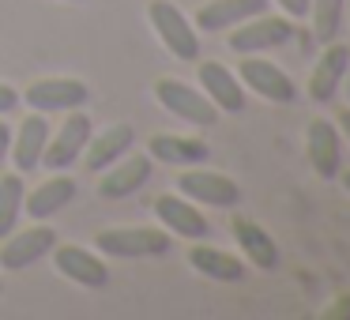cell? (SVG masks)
I'll use <instances>...</instances> for the list:
<instances>
[{
    "label": "cell",
    "mask_w": 350,
    "mask_h": 320,
    "mask_svg": "<svg viewBox=\"0 0 350 320\" xmlns=\"http://www.w3.org/2000/svg\"><path fill=\"white\" fill-rule=\"evenodd\" d=\"M147 19H151V31L159 34V42L170 49V57H177V61H196L200 57V34L177 4L151 0L147 4Z\"/></svg>",
    "instance_id": "1"
},
{
    "label": "cell",
    "mask_w": 350,
    "mask_h": 320,
    "mask_svg": "<svg viewBox=\"0 0 350 320\" xmlns=\"http://www.w3.org/2000/svg\"><path fill=\"white\" fill-rule=\"evenodd\" d=\"M94 245H98V252L117 260H144V256H162L170 249V234L159 226H109L98 230Z\"/></svg>",
    "instance_id": "2"
},
{
    "label": "cell",
    "mask_w": 350,
    "mask_h": 320,
    "mask_svg": "<svg viewBox=\"0 0 350 320\" xmlns=\"http://www.w3.org/2000/svg\"><path fill=\"white\" fill-rule=\"evenodd\" d=\"M290 38H294V19L260 12V16L237 23L226 42L237 57H245V53H267V49H275V46H286Z\"/></svg>",
    "instance_id": "3"
},
{
    "label": "cell",
    "mask_w": 350,
    "mask_h": 320,
    "mask_svg": "<svg viewBox=\"0 0 350 320\" xmlns=\"http://www.w3.org/2000/svg\"><path fill=\"white\" fill-rule=\"evenodd\" d=\"M91 91L83 79H68V76H49V79H34L19 102L34 109V114H68V109H83Z\"/></svg>",
    "instance_id": "4"
},
{
    "label": "cell",
    "mask_w": 350,
    "mask_h": 320,
    "mask_svg": "<svg viewBox=\"0 0 350 320\" xmlns=\"http://www.w3.org/2000/svg\"><path fill=\"white\" fill-rule=\"evenodd\" d=\"M154 98H159V106L170 109L177 121L200 124V129L219 121V109L211 106V98H207L204 91H192L189 83H181V79H174V76H162L159 83H154Z\"/></svg>",
    "instance_id": "5"
},
{
    "label": "cell",
    "mask_w": 350,
    "mask_h": 320,
    "mask_svg": "<svg viewBox=\"0 0 350 320\" xmlns=\"http://www.w3.org/2000/svg\"><path fill=\"white\" fill-rule=\"evenodd\" d=\"M177 192L204 207H237L241 204V185L234 177L215 174V170H200V166H185V174L177 177Z\"/></svg>",
    "instance_id": "6"
},
{
    "label": "cell",
    "mask_w": 350,
    "mask_h": 320,
    "mask_svg": "<svg viewBox=\"0 0 350 320\" xmlns=\"http://www.w3.org/2000/svg\"><path fill=\"white\" fill-rule=\"evenodd\" d=\"M237 79L241 87H249L252 94H260L264 102H275V106H290L297 98V87L279 64L260 61L256 53H245V61L237 64Z\"/></svg>",
    "instance_id": "7"
},
{
    "label": "cell",
    "mask_w": 350,
    "mask_h": 320,
    "mask_svg": "<svg viewBox=\"0 0 350 320\" xmlns=\"http://www.w3.org/2000/svg\"><path fill=\"white\" fill-rule=\"evenodd\" d=\"M94 132V121L83 109H68V121L57 129V136L46 139V151H42V166L46 170H68L72 162L83 155L87 139Z\"/></svg>",
    "instance_id": "8"
},
{
    "label": "cell",
    "mask_w": 350,
    "mask_h": 320,
    "mask_svg": "<svg viewBox=\"0 0 350 320\" xmlns=\"http://www.w3.org/2000/svg\"><path fill=\"white\" fill-rule=\"evenodd\" d=\"M57 245V230L46 222H34L31 230H12L0 245V267L4 271H23V267L38 264L42 256H49V249Z\"/></svg>",
    "instance_id": "9"
},
{
    "label": "cell",
    "mask_w": 350,
    "mask_h": 320,
    "mask_svg": "<svg viewBox=\"0 0 350 320\" xmlns=\"http://www.w3.org/2000/svg\"><path fill=\"white\" fill-rule=\"evenodd\" d=\"M151 211L159 215L166 234L189 237V241H204V237L211 234V222L204 219V211H196V204L185 200L181 192H162V196H154Z\"/></svg>",
    "instance_id": "10"
},
{
    "label": "cell",
    "mask_w": 350,
    "mask_h": 320,
    "mask_svg": "<svg viewBox=\"0 0 350 320\" xmlns=\"http://www.w3.org/2000/svg\"><path fill=\"white\" fill-rule=\"evenodd\" d=\"M49 256H53V267L64 279L79 282V286H87V290H102L109 282L106 260H102L98 252L83 249V245H53Z\"/></svg>",
    "instance_id": "11"
},
{
    "label": "cell",
    "mask_w": 350,
    "mask_h": 320,
    "mask_svg": "<svg viewBox=\"0 0 350 320\" xmlns=\"http://www.w3.org/2000/svg\"><path fill=\"white\" fill-rule=\"evenodd\" d=\"M347 68H350V49L342 46L339 38L327 42L324 53H320V61L312 64V72H309V98L320 102V106L335 102L342 79H347Z\"/></svg>",
    "instance_id": "12"
},
{
    "label": "cell",
    "mask_w": 350,
    "mask_h": 320,
    "mask_svg": "<svg viewBox=\"0 0 350 320\" xmlns=\"http://www.w3.org/2000/svg\"><path fill=\"white\" fill-rule=\"evenodd\" d=\"M151 181V155H121L113 166L102 170L98 196L102 200H124L132 192H139Z\"/></svg>",
    "instance_id": "13"
},
{
    "label": "cell",
    "mask_w": 350,
    "mask_h": 320,
    "mask_svg": "<svg viewBox=\"0 0 350 320\" xmlns=\"http://www.w3.org/2000/svg\"><path fill=\"white\" fill-rule=\"evenodd\" d=\"M305 155H309V166L317 177L335 181L339 177V129H335L327 117H317L305 129Z\"/></svg>",
    "instance_id": "14"
},
{
    "label": "cell",
    "mask_w": 350,
    "mask_h": 320,
    "mask_svg": "<svg viewBox=\"0 0 350 320\" xmlns=\"http://www.w3.org/2000/svg\"><path fill=\"white\" fill-rule=\"evenodd\" d=\"M196 79H200V91L211 98V106L219 109V114H241L245 109L241 79H237L230 68H222L219 61H204L200 72H196Z\"/></svg>",
    "instance_id": "15"
},
{
    "label": "cell",
    "mask_w": 350,
    "mask_h": 320,
    "mask_svg": "<svg viewBox=\"0 0 350 320\" xmlns=\"http://www.w3.org/2000/svg\"><path fill=\"white\" fill-rule=\"evenodd\" d=\"M230 230H234V241L241 245V252L249 256L252 267H260V271H275V267H279V241H275L256 219L234 215V219H230Z\"/></svg>",
    "instance_id": "16"
},
{
    "label": "cell",
    "mask_w": 350,
    "mask_h": 320,
    "mask_svg": "<svg viewBox=\"0 0 350 320\" xmlns=\"http://www.w3.org/2000/svg\"><path fill=\"white\" fill-rule=\"evenodd\" d=\"M132 144H136V129H132V124H109V129H102V132H91V139H87L79 159L87 162L91 174H98V170L113 166L121 155H129Z\"/></svg>",
    "instance_id": "17"
},
{
    "label": "cell",
    "mask_w": 350,
    "mask_h": 320,
    "mask_svg": "<svg viewBox=\"0 0 350 320\" xmlns=\"http://www.w3.org/2000/svg\"><path fill=\"white\" fill-rule=\"evenodd\" d=\"M72 200H76V181H72L68 174H61V170H53L49 181H42L34 192L23 196V211L31 215L34 222H46V219H53L57 211H64Z\"/></svg>",
    "instance_id": "18"
},
{
    "label": "cell",
    "mask_w": 350,
    "mask_h": 320,
    "mask_svg": "<svg viewBox=\"0 0 350 320\" xmlns=\"http://www.w3.org/2000/svg\"><path fill=\"white\" fill-rule=\"evenodd\" d=\"M46 139H49V121L46 114H31L16 132H12V162H16L19 174H31V170L42 166V151H46Z\"/></svg>",
    "instance_id": "19"
},
{
    "label": "cell",
    "mask_w": 350,
    "mask_h": 320,
    "mask_svg": "<svg viewBox=\"0 0 350 320\" xmlns=\"http://www.w3.org/2000/svg\"><path fill=\"white\" fill-rule=\"evenodd\" d=\"M271 0H207L196 12V31H234L237 23L267 12Z\"/></svg>",
    "instance_id": "20"
},
{
    "label": "cell",
    "mask_w": 350,
    "mask_h": 320,
    "mask_svg": "<svg viewBox=\"0 0 350 320\" xmlns=\"http://www.w3.org/2000/svg\"><path fill=\"white\" fill-rule=\"evenodd\" d=\"M147 155L166 166H204L211 147L196 136H174V132H159L147 139Z\"/></svg>",
    "instance_id": "21"
},
{
    "label": "cell",
    "mask_w": 350,
    "mask_h": 320,
    "mask_svg": "<svg viewBox=\"0 0 350 320\" xmlns=\"http://www.w3.org/2000/svg\"><path fill=\"white\" fill-rule=\"evenodd\" d=\"M189 264L204 279H215V282H241L245 279V260L226 252V249H215V245H192Z\"/></svg>",
    "instance_id": "22"
},
{
    "label": "cell",
    "mask_w": 350,
    "mask_h": 320,
    "mask_svg": "<svg viewBox=\"0 0 350 320\" xmlns=\"http://www.w3.org/2000/svg\"><path fill=\"white\" fill-rule=\"evenodd\" d=\"M309 16H312V38L320 46L339 38L342 23H347V0H309Z\"/></svg>",
    "instance_id": "23"
},
{
    "label": "cell",
    "mask_w": 350,
    "mask_h": 320,
    "mask_svg": "<svg viewBox=\"0 0 350 320\" xmlns=\"http://www.w3.org/2000/svg\"><path fill=\"white\" fill-rule=\"evenodd\" d=\"M23 196H27V185L23 174H0V241L16 230L19 215H23Z\"/></svg>",
    "instance_id": "24"
},
{
    "label": "cell",
    "mask_w": 350,
    "mask_h": 320,
    "mask_svg": "<svg viewBox=\"0 0 350 320\" xmlns=\"http://www.w3.org/2000/svg\"><path fill=\"white\" fill-rule=\"evenodd\" d=\"M320 320H350V294H339L332 305H327L324 312H320Z\"/></svg>",
    "instance_id": "25"
},
{
    "label": "cell",
    "mask_w": 350,
    "mask_h": 320,
    "mask_svg": "<svg viewBox=\"0 0 350 320\" xmlns=\"http://www.w3.org/2000/svg\"><path fill=\"white\" fill-rule=\"evenodd\" d=\"M282 8V16H290V19H305L309 16V0H275Z\"/></svg>",
    "instance_id": "26"
},
{
    "label": "cell",
    "mask_w": 350,
    "mask_h": 320,
    "mask_svg": "<svg viewBox=\"0 0 350 320\" xmlns=\"http://www.w3.org/2000/svg\"><path fill=\"white\" fill-rule=\"evenodd\" d=\"M16 106H19V94H16V87L0 83V117H8Z\"/></svg>",
    "instance_id": "27"
},
{
    "label": "cell",
    "mask_w": 350,
    "mask_h": 320,
    "mask_svg": "<svg viewBox=\"0 0 350 320\" xmlns=\"http://www.w3.org/2000/svg\"><path fill=\"white\" fill-rule=\"evenodd\" d=\"M8 147H12V129H8V121H0V170L8 162Z\"/></svg>",
    "instance_id": "28"
},
{
    "label": "cell",
    "mask_w": 350,
    "mask_h": 320,
    "mask_svg": "<svg viewBox=\"0 0 350 320\" xmlns=\"http://www.w3.org/2000/svg\"><path fill=\"white\" fill-rule=\"evenodd\" d=\"M339 132L347 136V144H350V106H347V109H339Z\"/></svg>",
    "instance_id": "29"
},
{
    "label": "cell",
    "mask_w": 350,
    "mask_h": 320,
    "mask_svg": "<svg viewBox=\"0 0 350 320\" xmlns=\"http://www.w3.org/2000/svg\"><path fill=\"white\" fill-rule=\"evenodd\" d=\"M339 185H342V189L350 192V170H342V174H339Z\"/></svg>",
    "instance_id": "30"
},
{
    "label": "cell",
    "mask_w": 350,
    "mask_h": 320,
    "mask_svg": "<svg viewBox=\"0 0 350 320\" xmlns=\"http://www.w3.org/2000/svg\"><path fill=\"white\" fill-rule=\"evenodd\" d=\"M342 91H347V98H350V79H342Z\"/></svg>",
    "instance_id": "31"
},
{
    "label": "cell",
    "mask_w": 350,
    "mask_h": 320,
    "mask_svg": "<svg viewBox=\"0 0 350 320\" xmlns=\"http://www.w3.org/2000/svg\"><path fill=\"white\" fill-rule=\"evenodd\" d=\"M68 4H83V0H68Z\"/></svg>",
    "instance_id": "32"
},
{
    "label": "cell",
    "mask_w": 350,
    "mask_h": 320,
    "mask_svg": "<svg viewBox=\"0 0 350 320\" xmlns=\"http://www.w3.org/2000/svg\"><path fill=\"white\" fill-rule=\"evenodd\" d=\"M347 16H350V0H347Z\"/></svg>",
    "instance_id": "33"
}]
</instances>
